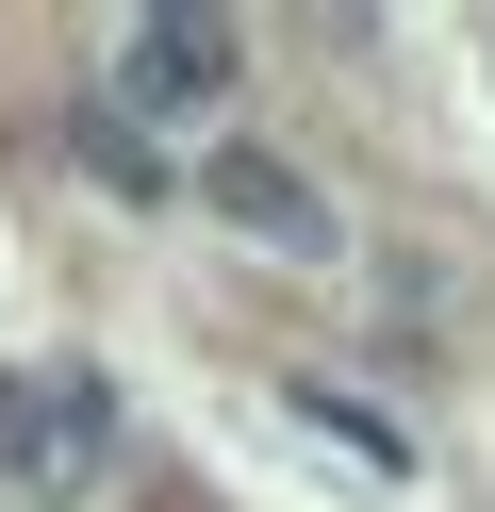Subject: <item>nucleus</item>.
Returning a JSON list of instances; mask_svg holds the SVG:
<instances>
[{
	"label": "nucleus",
	"instance_id": "obj_1",
	"mask_svg": "<svg viewBox=\"0 0 495 512\" xmlns=\"http://www.w3.org/2000/svg\"><path fill=\"white\" fill-rule=\"evenodd\" d=\"M116 446H132V413H116V380H99V364H33V380H0V496L66 512V496H99V479H116Z\"/></svg>",
	"mask_w": 495,
	"mask_h": 512
},
{
	"label": "nucleus",
	"instance_id": "obj_2",
	"mask_svg": "<svg viewBox=\"0 0 495 512\" xmlns=\"http://www.w3.org/2000/svg\"><path fill=\"white\" fill-rule=\"evenodd\" d=\"M231 67H248V34H231V17H132V34H116V116L198 133V116L231 100Z\"/></svg>",
	"mask_w": 495,
	"mask_h": 512
},
{
	"label": "nucleus",
	"instance_id": "obj_3",
	"mask_svg": "<svg viewBox=\"0 0 495 512\" xmlns=\"http://www.w3.org/2000/svg\"><path fill=\"white\" fill-rule=\"evenodd\" d=\"M198 199H215L248 248H297V265H330V199H297V166H264V149H215V166H198Z\"/></svg>",
	"mask_w": 495,
	"mask_h": 512
}]
</instances>
